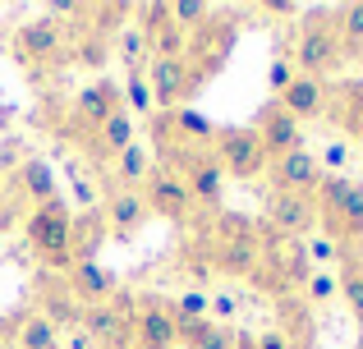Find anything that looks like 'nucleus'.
<instances>
[{"label":"nucleus","instance_id":"20e7f679","mask_svg":"<svg viewBox=\"0 0 363 349\" xmlns=\"http://www.w3.org/2000/svg\"><path fill=\"white\" fill-rule=\"evenodd\" d=\"M345 60H350V55H345V46H340L336 14H331V9L308 14V23L299 28V46H294V64H299V74L327 83L331 74L345 69Z\"/></svg>","mask_w":363,"mask_h":349},{"label":"nucleus","instance_id":"39448f33","mask_svg":"<svg viewBox=\"0 0 363 349\" xmlns=\"http://www.w3.org/2000/svg\"><path fill=\"white\" fill-rule=\"evenodd\" d=\"M9 51H14V60L28 74L69 64V42H65V28L55 18H28V23H18L14 37H9Z\"/></svg>","mask_w":363,"mask_h":349},{"label":"nucleus","instance_id":"c85d7f7f","mask_svg":"<svg viewBox=\"0 0 363 349\" xmlns=\"http://www.w3.org/2000/svg\"><path fill=\"white\" fill-rule=\"evenodd\" d=\"M336 33H340L345 55H363V0H359V5H345L336 14Z\"/></svg>","mask_w":363,"mask_h":349},{"label":"nucleus","instance_id":"c9c22d12","mask_svg":"<svg viewBox=\"0 0 363 349\" xmlns=\"http://www.w3.org/2000/svg\"><path fill=\"white\" fill-rule=\"evenodd\" d=\"M60 349H65V345H60Z\"/></svg>","mask_w":363,"mask_h":349},{"label":"nucleus","instance_id":"cd10ccee","mask_svg":"<svg viewBox=\"0 0 363 349\" xmlns=\"http://www.w3.org/2000/svg\"><path fill=\"white\" fill-rule=\"evenodd\" d=\"M120 92H124V110H138V115H157V106H152V83H147V74L143 69H129V79L120 83Z\"/></svg>","mask_w":363,"mask_h":349},{"label":"nucleus","instance_id":"2eb2a0df","mask_svg":"<svg viewBox=\"0 0 363 349\" xmlns=\"http://www.w3.org/2000/svg\"><path fill=\"white\" fill-rule=\"evenodd\" d=\"M37 313L55 326V331H69V326H83V304L74 299V290L65 285L60 271H37Z\"/></svg>","mask_w":363,"mask_h":349},{"label":"nucleus","instance_id":"f704fd0d","mask_svg":"<svg viewBox=\"0 0 363 349\" xmlns=\"http://www.w3.org/2000/svg\"><path fill=\"white\" fill-rule=\"evenodd\" d=\"M359 349H363V341H359Z\"/></svg>","mask_w":363,"mask_h":349},{"label":"nucleus","instance_id":"a211bd4d","mask_svg":"<svg viewBox=\"0 0 363 349\" xmlns=\"http://www.w3.org/2000/svg\"><path fill=\"white\" fill-rule=\"evenodd\" d=\"M276 101H281V106L290 110V115L299 120V125H308V120H322V115L331 110V88H327L322 79H308V74H294V83H290V88H285Z\"/></svg>","mask_w":363,"mask_h":349},{"label":"nucleus","instance_id":"a878e982","mask_svg":"<svg viewBox=\"0 0 363 349\" xmlns=\"http://www.w3.org/2000/svg\"><path fill=\"white\" fill-rule=\"evenodd\" d=\"M106 55H111V37L106 33H97V28H83L79 37L69 42V60L74 64H88V69H101L106 64Z\"/></svg>","mask_w":363,"mask_h":349},{"label":"nucleus","instance_id":"1a4fd4ad","mask_svg":"<svg viewBox=\"0 0 363 349\" xmlns=\"http://www.w3.org/2000/svg\"><path fill=\"white\" fill-rule=\"evenodd\" d=\"M83 331L97 349H133V294H111L106 304L83 308Z\"/></svg>","mask_w":363,"mask_h":349},{"label":"nucleus","instance_id":"f257e3e1","mask_svg":"<svg viewBox=\"0 0 363 349\" xmlns=\"http://www.w3.org/2000/svg\"><path fill=\"white\" fill-rule=\"evenodd\" d=\"M207 262L221 276H240V280H257L262 276V230L253 216L244 212H212L207 221Z\"/></svg>","mask_w":363,"mask_h":349},{"label":"nucleus","instance_id":"72a5a7b5","mask_svg":"<svg viewBox=\"0 0 363 349\" xmlns=\"http://www.w3.org/2000/svg\"><path fill=\"white\" fill-rule=\"evenodd\" d=\"M257 349H294V345L281 331H267V336H257Z\"/></svg>","mask_w":363,"mask_h":349},{"label":"nucleus","instance_id":"4468645a","mask_svg":"<svg viewBox=\"0 0 363 349\" xmlns=\"http://www.w3.org/2000/svg\"><path fill=\"white\" fill-rule=\"evenodd\" d=\"M253 134H257V143L267 147L272 161L303 147V125L281 106V101H262V110H257V120H253Z\"/></svg>","mask_w":363,"mask_h":349},{"label":"nucleus","instance_id":"5701e85b","mask_svg":"<svg viewBox=\"0 0 363 349\" xmlns=\"http://www.w3.org/2000/svg\"><path fill=\"white\" fill-rule=\"evenodd\" d=\"M18 188H23L28 198H33L37 207L42 202H55L60 198V184H55V171L46 161H37V156H28L23 166H18Z\"/></svg>","mask_w":363,"mask_h":349},{"label":"nucleus","instance_id":"423d86ee","mask_svg":"<svg viewBox=\"0 0 363 349\" xmlns=\"http://www.w3.org/2000/svg\"><path fill=\"white\" fill-rule=\"evenodd\" d=\"M216 161H221L225 179H262L267 166H272V156H267V147L257 143L253 125H221L216 129V143H212Z\"/></svg>","mask_w":363,"mask_h":349},{"label":"nucleus","instance_id":"f03ea898","mask_svg":"<svg viewBox=\"0 0 363 349\" xmlns=\"http://www.w3.org/2000/svg\"><path fill=\"white\" fill-rule=\"evenodd\" d=\"M313 207H318V225L331 244H340V248L363 244V179L327 171L313 193Z\"/></svg>","mask_w":363,"mask_h":349},{"label":"nucleus","instance_id":"6ab92c4d","mask_svg":"<svg viewBox=\"0 0 363 349\" xmlns=\"http://www.w3.org/2000/svg\"><path fill=\"white\" fill-rule=\"evenodd\" d=\"M101 216H106V230L120 234V239H129L133 230H143L147 225V202H143L138 188H116V193L106 198V207H101Z\"/></svg>","mask_w":363,"mask_h":349},{"label":"nucleus","instance_id":"412c9836","mask_svg":"<svg viewBox=\"0 0 363 349\" xmlns=\"http://www.w3.org/2000/svg\"><path fill=\"white\" fill-rule=\"evenodd\" d=\"M276 317H281V326H276V331H281L294 349H299V345H313L318 322H313V304L303 294H276Z\"/></svg>","mask_w":363,"mask_h":349},{"label":"nucleus","instance_id":"0eeeda50","mask_svg":"<svg viewBox=\"0 0 363 349\" xmlns=\"http://www.w3.org/2000/svg\"><path fill=\"white\" fill-rule=\"evenodd\" d=\"M147 83H152V106L157 110H179L198 92L203 74L194 69L189 55H152L147 60Z\"/></svg>","mask_w":363,"mask_h":349},{"label":"nucleus","instance_id":"f8f14e48","mask_svg":"<svg viewBox=\"0 0 363 349\" xmlns=\"http://www.w3.org/2000/svg\"><path fill=\"white\" fill-rule=\"evenodd\" d=\"M133 349H179L166 294H138L133 299Z\"/></svg>","mask_w":363,"mask_h":349},{"label":"nucleus","instance_id":"393cba45","mask_svg":"<svg viewBox=\"0 0 363 349\" xmlns=\"http://www.w3.org/2000/svg\"><path fill=\"white\" fill-rule=\"evenodd\" d=\"M147 175H152V152L143 143H129L116 156V188H143Z\"/></svg>","mask_w":363,"mask_h":349},{"label":"nucleus","instance_id":"7c9ffc66","mask_svg":"<svg viewBox=\"0 0 363 349\" xmlns=\"http://www.w3.org/2000/svg\"><path fill=\"white\" fill-rule=\"evenodd\" d=\"M207 18H212V9H207L203 0H175V5H170V23L184 28V33H198Z\"/></svg>","mask_w":363,"mask_h":349},{"label":"nucleus","instance_id":"b1692460","mask_svg":"<svg viewBox=\"0 0 363 349\" xmlns=\"http://www.w3.org/2000/svg\"><path fill=\"white\" fill-rule=\"evenodd\" d=\"M14 341H18L14 349H60V331H55L37 308H28L14 326Z\"/></svg>","mask_w":363,"mask_h":349},{"label":"nucleus","instance_id":"6e6552de","mask_svg":"<svg viewBox=\"0 0 363 349\" xmlns=\"http://www.w3.org/2000/svg\"><path fill=\"white\" fill-rule=\"evenodd\" d=\"M170 171L184 179V188L194 193L198 212H221V202H225V171H221V161H216L212 147H194V152H184Z\"/></svg>","mask_w":363,"mask_h":349},{"label":"nucleus","instance_id":"9d476101","mask_svg":"<svg viewBox=\"0 0 363 349\" xmlns=\"http://www.w3.org/2000/svg\"><path fill=\"white\" fill-rule=\"evenodd\" d=\"M138 193H143V202H147V212L161 216V221H170V225H189L198 216L194 193H189L184 179H179L175 171H166V166H152V175L143 179Z\"/></svg>","mask_w":363,"mask_h":349},{"label":"nucleus","instance_id":"bb28decb","mask_svg":"<svg viewBox=\"0 0 363 349\" xmlns=\"http://www.w3.org/2000/svg\"><path fill=\"white\" fill-rule=\"evenodd\" d=\"M179 349H235V326L198 322L189 331H179Z\"/></svg>","mask_w":363,"mask_h":349},{"label":"nucleus","instance_id":"f3484780","mask_svg":"<svg viewBox=\"0 0 363 349\" xmlns=\"http://www.w3.org/2000/svg\"><path fill=\"white\" fill-rule=\"evenodd\" d=\"M65 285L74 290V299H79L83 308H97V304H106L111 294H120V276L111 267H101V262H74V267L65 271Z\"/></svg>","mask_w":363,"mask_h":349},{"label":"nucleus","instance_id":"c756f323","mask_svg":"<svg viewBox=\"0 0 363 349\" xmlns=\"http://www.w3.org/2000/svg\"><path fill=\"white\" fill-rule=\"evenodd\" d=\"M303 299H308L313 308H327L331 299H340V285H336V271H313L308 280H303V290H299Z\"/></svg>","mask_w":363,"mask_h":349},{"label":"nucleus","instance_id":"9b49d317","mask_svg":"<svg viewBox=\"0 0 363 349\" xmlns=\"http://www.w3.org/2000/svg\"><path fill=\"white\" fill-rule=\"evenodd\" d=\"M116 110H124V92H120V83H116V79H106V74H101V79H92L88 88L74 97V115H69V125L79 129L74 138H79V143L97 138V129L106 125Z\"/></svg>","mask_w":363,"mask_h":349},{"label":"nucleus","instance_id":"aec40b11","mask_svg":"<svg viewBox=\"0 0 363 349\" xmlns=\"http://www.w3.org/2000/svg\"><path fill=\"white\" fill-rule=\"evenodd\" d=\"M129 143H138V138H133V115H129V110H116V115L97 129V138H88L83 147H88L92 166H106V161H116Z\"/></svg>","mask_w":363,"mask_h":349},{"label":"nucleus","instance_id":"7ed1b4c3","mask_svg":"<svg viewBox=\"0 0 363 349\" xmlns=\"http://www.w3.org/2000/svg\"><path fill=\"white\" fill-rule=\"evenodd\" d=\"M23 239L33 248V258L42 262V271H69L74 267V212L65 198L42 202L33 216L23 221Z\"/></svg>","mask_w":363,"mask_h":349},{"label":"nucleus","instance_id":"dca6fc26","mask_svg":"<svg viewBox=\"0 0 363 349\" xmlns=\"http://www.w3.org/2000/svg\"><path fill=\"white\" fill-rule=\"evenodd\" d=\"M267 221H272V230L285 234V239H308V234L318 230V207L303 193H272L267 198Z\"/></svg>","mask_w":363,"mask_h":349},{"label":"nucleus","instance_id":"ddd939ff","mask_svg":"<svg viewBox=\"0 0 363 349\" xmlns=\"http://www.w3.org/2000/svg\"><path fill=\"white\" fill-rule=\"evenodd\" d=\"M322 161L308 152V147H299V152H285V156H276L272 166H267V184H272V193H303V198H313L318 193V184H322Z\"/></svg>","mask_w":363,"mask_h":349},{"label":"nucleus","instance_id":"2f4dec72","mask_svg":"<svg viewBox=\"0 0 363 349\" xmlns=\"http://www.w3.org/2000/svg\"><path fill=\"white\" fill-rule=\"evenodd\" d=\"M303 253H308V267L313 271H322L327 262H340V244H331L327 234H313V239L303 244Z\"/></svg>","mask_w":363,"mask_h":349},{"label":"nucleus","instance_id":"473e14b6","mask_svg":"<svg viewBox=\"0 0 363 349\" xmlns=\"http://www.w3.org/2000/svg\"><path fill=\"white\" fill-rule=\"evenodd\" d=\"M290 83H294V64H290V60H272V69H267V88H272V101L281 97Z\"/></svg>","mask_w":363,"mask_h":349},{"label":"nucleus","instance_id":"4be33fe9","mask_svg":"<svg viewBox=\"0 0 363 349\" xmlns=\"http://www.w3.org/2000/svg\"><path fill=\"white\" fill-rule=\"evenodd\" d=\"M336 285H340V299H345L350 317L359 322L363 331V253L354 248H340V271H336Z\"/></svg>","mask_w":363,"mask_h":349}]
</instances>
